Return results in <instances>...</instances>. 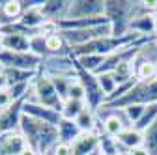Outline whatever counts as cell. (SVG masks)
<instances>
[{"instance_id":"3","label":"cell","mask_w":157,"mask_h":155,"mask_svg":"<svg viewBox=\"0 0 157 155\" xmlns=\"http://www.w3.org/2000/svg\"><path fill=\"white\" fill-rule=\"evenodd\" d=\"M131 105H142V107L157 105V77H153L150 81H139L127 95H124L118 101L105 103L103 107L109 110H122Z\"/></svg>"},{"instance_id":"37","label":"cell","mask_w":157,"mask_h":155,"mask_svg":"<svg viewBox=\"0 0 157 155\" xmlns=\"http://www.w3.org/2000/svg\"><path fill=\"white\" fill-rule=\"evenodd\" d=\"M0 32H2V23H0Z\"/></svg>"},{"instance_id":"14","label":"cell","mask_w":157,"mask_h":155,"mask_svg":"<svg viewBox=\"0 0 157 155\" xmlns=\"http://www.w3.org/2000/svg\"><path fill=\"white\" fill-rule=\"evenodd\" d=\"M41 6H43V4H41ZM41 6H37V8H26V9L23 11L21 19H19V25L25 26L26 30L39 32V28L47 23V19H45L43 13H41Z\"/></svg>"},{"instance_id":"33","label":"cell","mask_w":157,"mask_h":155,"mask_svg":"<svg viewBox=\"0 0 157 155\" xmlns=\"http://www.w3.org/2000/svg\"><path fill=\"white\" fill-rule=\"evenodd\" d=\"M2 88H10V82H8V77H6L4 69L0 67V90H2Z\"/></svg>"},{"instance_id":"31","label":"cell","mask_w":157,"mask_h":155,"mask_svg":"<svg viewBox=\"0 0 157 155\" xmlns=\"http://www.w3.org/2000/svg\"><path fill=\"white\" fill-rule=\"evenodd\" d=\"M11 103H13V99H11L10 90H8V88H2V90H0V110L8 108Z\"/></svg>"},{"instance_id":"32","label":"cell","mask_w":157,"mask_h":155,"mask_svg":"<svg viewBox=\"0 0 157 155\" xmlns=\"http://www.w3.org/2000/svg\"><path fill=\"white\" fill-rule=\"evenodd\" d=\"M125 155H150V151H148L144 146H139V148H133V149H129Z\"/></svg>"},{"instance_id":"27","label":"cell","mask_w":157,"mask_h":155,"mask_svg":"<svg viewBox=\"0 0 157 155\" xmlns=\"http://www.w3.org/2000/svg\"><path fill=\"white\" fill-rule=\"evenodd\" d=\"M99 151L103 155H120V148H118V142L116 138H110L107 137V134H101V138H99Z\"/></svg>"},{"instance_id":"22","label":"cell","mask_w":157,"mask_h":155,"mask_svg":"<svg viewBox=\"0 0 157 155\" xmlns=\"http://www.w3.org/2000/svg\"><path fill=\"white\" fill-rule=\"evenodd\" d=\"M103 60H105V56H99V54H86V56H81V58H75L77 66L82 67L84 71H90V73H95L99 69Z\"/></svg>"},{"instance_id":"23","label":"cell","mask_w":157,"mask_h":155,"mask_svg":"<svg viewBox=\"0 0 157 155\" xmlns=\"http://www.w3.org/2000/svg\"><path fill=\"white\" fill-rule=\"evenodd\" d=\"M157 120V105H148L146 108H144V112H142V116H140V120L136 122L133 127L136 129V131H140V133H144L153 122Z\"/></svg>"},{"instance_id":"6","label":"cell","mask_w":157,"mask_h":155,"mask_svg":"<svg viewBox=\"0 0 157 155\" xmlns=\"http://www.w3.org/2000/svg\"><path fill=\"white\" fill-rule=\"evenodd\" d=\"M75 67H77V79L78 82H81L86 90V105L90 110L97 112L105 103H107V97H105V93L99 86V82H97V77L90 71H84L82 67H78L77 62H75Z\"/></svg>"},{"instance_id":"15","label":"cell","mask_w":157,"mask_h":155,"mask_svg":"<svg viewBox=\"0 0 157 155\" xmlns=\"http://www.w3.org/2000/svg\"><path fill=\"white\" fill-rule=\"evenodd\" d=\"M116 142H118V148H120L122 153H127L133 148L144 146V134L140 131H136L135 127H127L120 137L116 138Z\"/></svg>"},{"instance_id":"9","label":"cell","mask_w":157,"mask_h":155,"mask_svg":"<svg viewBox=\"0 0 157 155\" xmlns=\"http://www.w3.org/2000/svg\"><path fill=\"white\" fill-rule=\"evenodd\" d=\"M30 95V93H28ZM28 95L25 99L13 101L8 108L0 110V134H8L13 131H19V125H21V118H23V107L28 99Z\"/></svg>"},{"instance_id":"21","label":"cell","mask_w":157,"mask_h":155,"mask_svg":"<svg viewBox=\"0 0 157 155\" xmlns=\"http://www.w3.org/2000/svg\"><path fill=\"white\" fill-rule=\"evenodd\" d=\"M84 108H88V105L84 103V101H73V99H66L64 101V107H62V118L64 120H71V122H75L78 116H81V112L84 110Z\"/></svg>"},{"instance_id":"26","label":"cell","mask_w":157,"mask_h":155,"mask_svg":"<svg viewBox=\"0 0 157 155\" xmlns=\"http://www.w3.org/2000/svg\"><path fill=\"white\" fill-rule=\"evenodd\" d=\"M30 52L39 56L43 60L47 56V45H45V36L43 34H36L30 37Z\"/></svg>"},{"instance_id":"38","label":"cell","mask_w":157,"mask_h":155,"mask_svg":"<svg viewBox=\"0 0 157 155\" xmlns=\"http://www.w3.org/2000/svg\"><path fill=\"white\" fill-rule=\"evenodd\" d=\"M120 155H125V153H120Z\"/></svg>"},{"instance_id":"28","label":"cell","mask_w":157,"mask_h":155,"mask_svg":"<svg viewBox=\"0 0 157 155\" xmlns=\"http://www.w3.org/2000/svg\"><path fill=\"white\" fill-rule=\"evenodd\" d=\"M54 88L58 90V93H60V97L66 101L67 99V92H69V86L77 81V77H56V79H51Z\"/></svg>"},{"instance_id":"10","label":"cell","mask_w":157,"mask_h":155,"mask_svg":"<svg viewBox=\"0 0 157 155\" xmlns=\"http://www.w3.org/2000/svg\"><path fill=\"white\" fill-rule=\"evenodd\" d=\"M28 97H30V95H28ZM23 114L32 116V118H36V120H41L45 123L56 125V127H58V123L62 122V114L58 112V110L49 108V107H43V105H39V103H34L30 99H26V103L23 107Z\"/></svg>"},{"instance_id":"25","label":"cell","mask_w":157,"mask_h":155,"mask_svg":"<svg viewBox=\"0 0 157 155\" xmlns=\"http://www.w3.org/2000/svg\"><path fill=\"white\" fill-rule=\"evenodd\" d=\"M95 77H97V82H99V86H101V90L105 93V97L109 99L110 95L116 92V88H118V82L114 79V75L112 73H103V75H95Z\"/></svg>"},{"instance_id":"5","label":"cell","mask_w":157,"mask_h":155,"mask_svg":"<svg viewBox=\"0 0 157 155\" xmlns=\"http://www.w3.org/2000/svg\"><path fill=\"white\" fill-rule=\"evenodd\" d=\"M49 79L56 77H77V67H75V58L69 54H58V56H45L39 66V71Z\"/></svg>"},{"instance_id":"7","label":"cell","mask_w":157,"mask_h":155,"mask_svg":"<svg viewBox=\"0 0 157 155\" xmlns=\"http://www.w3.org/2000/svg\"><path fill=\"white\" fill-rule=\"evenodd\" d=\"M41 58L32 52H11L2 51L0 52V67H13V69H25V71H39Z\"/></svg>"},{"instance_id":"36","label":"cell","mask_w":157,"mask_h":155,"mask_svg":"<svg viewBox=\"0 0 157 155\" xmlns=\"http://www.w3.org/2000/svg\"><path fill=\"white\" fill-rule=\"evenodd\" d=\"M90 155H103V153H101L99 149H95V151H94V153H90Z\"/></svg>"},{"instance_id":"12","label":"cell","mask_w":157,"mask_h":155,"mask_svg":"<svg viewBox=\"0 0 157 155\" xmlns=\"http://www.w3.org/2000/svg\"><path fill=\"white\" fill-rule=\"evenodd\" d=\"M69 9V0H45L41 6V13L47 21L51 23H60L67 17Z\"/></svg>"},{"instance_id":"34","label":"cell","mask_w":157,"mask_h":155,"mask_svg":"<svg viewBox=\"0 0 157 155\" xmlns=\"http://www.w3.org/2000/svg\"><path fill=\"white\" fill-rule=\"evenodd\" d=\"M151 15H153V17H155V21H157V4H155V6H153V9H151Z\"/></svg>"},{"instance_id":"39","label":"cell","mask_w":157,"mask_h":155,"mask_svg":"<svg viewBox=\"0 0 157 155\" xmlns=\"http://www.w3.org/2000/svg\"><path fill=\"white\" fill-rule=\"evenodd\" d=\"M155 67H157V66H155Z\"/></svg>"},{"instance_id":"19","label":"cell","mask_w":157,"mask_h":155,"mask_svg":"<svg viewBox=\"0 0 157 155\" xmlns=\"http://www.w3.org/2000/svg\"><path fill=\"white\" fill-rule=\"evenodd\" d=\"M6 77H8V82L10 86L13 84H21V82H32L36 79V71H25V69H13V67H2Z\"/></svg>"},{"instance_id":"30","label":"cell","mask_w":157,"mask_h":155,"mask_svg":"<svg viewBox=\"0 0 157 155\" xmlns=\"http://www.w3.org/2000/svg\"><path fill=\"white\" fill-rule=\"evenodd\" d=\"M67 99H73V101H84V103H86V90H84V86H82L81 82H78V79L69 86Z\"/></svg>"},{"instance_id":"16","label":"cell","mask_w":157,"mask_h":155,"mask_svg":"<svg viewBox=\"0 0 157 155\" xmlns=\"http://www.w3.org/2000/svg\"><path fill=\"white\" fill-rule=\"evenodd\" d=\"M4 51L11 52H30V37L25 34H2Z\"/></svg>"},{"instance_id":"13","label":"cell","mask_w":157,"mask_h":155,"mask_svg":"<svg viewBox=\"0 0 157 155\" xmlns=\"http://www.w3.org/2000/svg\"><path fill=\"white\" fill-rule=\"evenodd\" d=\"M99 138H101L99 133H81V137L71 144L73 155H90V153H94L95 149H99Z\"/></svg>"},{"instance_id":"17","label":"cell","mask_w":157,"mask_h":155,"mask_svg":"<svg viewBox=\"0 0 157 155\" xmlns=\"http://www.w3.org/2000/svg\"><path fill=\"white\" fill-rule=\"evenodd\" d=\"M58 137H60V142H64V144H73L81 137V129L77 127L75 122L62 118V122L58 123Z\"/></svg>"},{"instance_id":"2","label":"cell","mask_w":157,"mask_h":155,"mask_svg":"<svg viewBox=\"0 0 157 155\" xmlns=\"http://www.w3.org/2000/svg\"><path fill=\"white\" fill-rule=\"evenodd\" d=\"M150 11L144 2H129V0H105V17L110 21L112 36L124 37L129 34V26L135 17Z\"/></svg>"},{"instance_id":"29","label":"cell","mask_w":157,"mask_h":155,"mask_svg":"<svg viewBox=\"0 0 157 155\" xmlns=\"http://www.w3.org/2000/svg\"><path fill=\"white\" fill-rule=\"evenodd\" d=\"M144 108H146V107H142V105H131V107L122 108V112H124V116L127 118V122H129L131 125H135L136 122L140 120V116H142Z\"/></svg>"},{"instance_id":"4","label":"cell","mask_w":157,"mask_h":155,"mask_svg":"<svg viewBox=\"0 0 157 155\" xmlns=\"http://www.w3.org/2000/svg\"><path fill=\"white\" fill-rule=\"evenodd\" d=\"M30 101L34 103H39L43 107H49V108H54L58 112H62V107H64V99L60 97L58 90L54 88L52 81L49 77L37 73L36 79L32 81V88H30Z\"/></svg>"},{"instance_id":"35","label":"cell","mask_w":157,"mask_h":155,"mask_svg":"<svg viewBox=\"0 0 157 155\" xmlns=\"http://www.w3.org/2000/svg\"><path fill=\"white\" fill-rule=\"evenodd\" d=\"M4 51V45H2V34H0V52Z\"/></svg>"},{"instance_id":"24","label":"cell","mask_w":157,"mask_h":155,"mask_svg":"<svg viewBox=\"0 0 157 155\" xmlns=\"http://www.w3.org/2000/svg\"><path fill=\"white\" fill-rule=\"evenodd\" d=\"M142 134H144V148L150 151V155H157V120Z\"/></svg>"},{"instance_id":"20","label":"cell","mask_w":157,"mask_h":155,"mask_svg":"<svg viewBox=\"0 0 157 155\" xmlns=\"http://www.w3.org/2000/svg\"><path fill=\"white\" fill-rule=\"evenodd\" d=\"M133 69H135L136 81H150L153 77H157V67L150 62H142V60L133 58Z\"/></svg>"},{"instance_id":"8","label":"cell","mask_w":157,"mask_h":155,"mask_svg":"<svg viewBox=\"0 0 157 155\" xmlns=\"http://www.w3.org/2000/svg\"><path fill=\"white\" fill-rule=\"evenodd\" d=\"M105 17V0H69L66 19H97Z\"/></svg>"},{"instance_id":"18","label":"cell","mask_w":157,"mask_h":155,"mask_svg":"<svg viewBox=\"0 0 157 155\" xmlns=\"http://www.w3.org/2000/svg\"><path fill=\"white\" fill-rule=\"evenodd\" d=\"M136 60L142 62H150L153 66H157V36L155 37H148V40L142 43V47L136 52Z\"/></svg>"},{"instance_id":"1","label":"cell","mask_w":157,"mask_h":155,"mask_svg":"<svg viewBox=\"0 0 157 155\" xmlns=\"http://www.w3.org/2000/svg\"><path fill=\"white\" fill-rule=\"evenodd\" d=\"M19 131H21V134L25 137L26 144L37 155H47L58 142H60L56 125L45 123V122L36 120V118L26 116V114H23V118H21Z\"/></svg>"},{"instance_id":"11","label":"cell","mask_w":157,"mask_h":155,"mask_svg":"<svg viewBox=\"0 0 157 155\" xmlns=\"http://www.w3.org/2000/svg\"><path fill=\"white\" fill-rule=\"evenodd\" d=\"M129 32L139 34L142 37H155L157 21H155V17L151 15V11H146V13H142L139 17H135L131 26H129Z\"/></svg>"}]
</instances>
